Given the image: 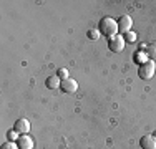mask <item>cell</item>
<instances>
[{"label":"cell","mask_w":156,"mask_h":149,"mask_svg":"<svg viewBox=\"0 0 156 149\" xmlns=\"http://www.w3.org/2000/svg\"><path fill=\"white\" fill-rule=\"evenodd\" d=\"M98 30L100 33H103L105 36H108V38H111V36L118 35V22L113 20L111 17H103L101 20H100V25H98Z\"/></svg>","instance_id":"cell-1"},{"label":"cell","mask_w":156,"mask_h":149,"mask_svg":"<svg viewBox=\"0 0 156 149\" xmlns=\"http://www.w3.org/2000/svg\"><path fill=\"white\" fill-rule=\"evenodd\" d=\"M154 71H156V65H154L153 60H150V61H146L144 65L140 66L138 74H140L141 80H146L148 81V80H151V78L154 76Z\"/></svg>","instance_id":"cell-2"},{"label":"cell","mask_w":156,"mask_h":149,"mask_svg":"<svg viewBox=\"0 0 156 149\" xmlns=\"http://www.w3.org/2000/svg\"><path fill=\"white\" fill-rule=\"evenodd\" d=\"M125 45H126L125 36H121V35H115L108 40V48L113 53H121L125 50Z\"/></svg>","instance_id":"cell-3"},{"label":"cell","mask_w":156,"mask_h":149,"mask_svg":"<svg viewBox=\"0 0 156 149\" xmlns=\"http://www.w3.org/2000/svg\"><path fill=\"white\" fill-rule=\"evenodd\" d=\"M131 27H133V20L128 15H123V17L118 20V32H121L126 35L128 32H131Z\"/></svg>","instance_id":"cell-4"},{"label":"cell","mask_w":156,"mask_h":149,"mask_svg":"<svg viewBox=\"0 0 156 149\" xmlns=\"http://www.w3.org/2000/svg\"><path fill=\"white\" fill-rule=\"evenodd\" d=\"M60 88L63 89V93L72 95V93H75L78 89V83H76V80H73V78H66V80L62 81V86Z\"/></svg>","instance_id":"cell-5"},{"label":"cell","mask_w":156,"mask_h":149,"mask_svg":"<svg viewBox=\"0 0 156 149\" xmlns=\"http://www.w3.org/2000/svg\"><path fill=\"white\" fill-rule=\"evenodd\" d=\"M140 146L143 149H156V137L153 134H146V136L141 137Z\"/></svg>","instance_id":"cell-6"},{"label":"cell","mask_w":156,"mask_h":149,"mask_svg":"<svg viewBox=\"0 0 156 149\" xmlns=\"http://www.w3.org/2000/svg\"><path fill=\"white\" fill-rule=\"evenodd\" d=\"M13 129H15L18 134H28V131H30V121L25 119V118L18 119V121L15 123V128Z\"/></svg>","instance_id":"cell-7"},{"label":"cell","mask_w":156,"mask_h":149,"mask_svg":"<svg viewBox=\"0 0 156 149\" xmlns=\"http://www.w3.org/2000/svg\"><path fill=\"white\" fill-rule=\"evenodd\" d=\"M17 144H18V149H33V139L27 134H22L18 137Z\"/></svg>","instance_id":"cell-8"},{"label":"cell","mask_w":156,"mask_h":149,"mask_svg":"<svg viewBox=\"0 0 156 149\" xmlns=\"http://www.w3.org/2000/svg\"><path fill=\"white\" fill-rule=\"evenodd\" d=\"M45 85H47L48 89H57V88L62 86V80L58 78V74H55V76H48Z\"/></svg>","instance_id":"cell-9"},{"label":"cell","mask_w":156,"mask_h":149,"mask_svg":"<svg viewBox=\"0 0 156 149\" xmlns=\"http://www.w3.org/2000/svg\"><path fill=\"white\" fill-rule=\"evenodd\" d=\"M135 61L138 63V65H144L146 61H150V58H148V53H146V50H140V51H136L135 53Z\"/></svg>","instance_id":"cell-10"},{"label":"cell","mask_w":156,"mask_h":149,"mask_svg":"<svg viewBox=\"0 0 156 149\" xmlns=\"http://www.w3.org/2000/svg\"><path fill=\"white\" fill-rule=\"evenodd\" d=\"M146 53H148V58L156 60V43H150V45H148Z\"/></svg>","instance_id":"cell-11"},{"label":"cell","mask_w":156,"mask_h":149,"mask_svg":"<svg viewBox=\"0 0 156 149\" xmlns=\"http://www.w3.org/2000/svg\"><path fill=\"white\" fill-rule=\"evenodd\" d=\"M22 134H18L15 129H10L9 133H7V137H9V141H18V137H20Z\"/></svg>","instance_id":"cell-12"},{"label":"cell","mask_w":156,"mask_h":149,"mask_svg":"<svg viewBox=\"0 0 156 149\" xmlns=\"http://www.w3.org/2000/svg\"><path fill=\"white\" fill-rule=\"evenodd\" d=\"M125 42L126 43H135L136 42V33L135 32H128L125 35Z\"/></svg>","instance_id":"cell-13"},{"label":"cell","mask_w":156,"mask_h":149,"mask_svg":"<svg viewBox=\"0 0 156 149\" xmlns=\"http://www.w3.org/2000/svg\"><path fill=\"white\" fill-rule=\"evenodd\" d=\"M2 149H18V144L13 143V141H7V143L2 144Z\"/></svg>","instance_id":"cell-14"},{"label":"cell","mask_w":156,"mask_h":149,"mask_svg":"<svg viewBox=\"0 0 156 149\" xmlns=\"http://www.w3.org/2000/svg\"><path fill=\"white\" fill-rule=\"evenodd\" d=\"M100 35H101L100 30H90V32H88V38H91V40H98Z\"/></svg>","instance_id":"cell-15"},{"label":"cell","mask_w":156,"mask_h":149,"mask_svg":"<svg viewBox=\"0 0 156 149\" xmlns=\"http://www.w3.org/2000/svg\"><path fill=\"white\" fill-rule=\"evenodd\" d=\"M58 78L63 81V80H66L68 78V70L66 68H62V70H58Z\"/></svg>","instance_id":"cell-16"},{"label":"cell","mask_w":156,"mask_h":149,"mask_svg":"<svg viewBox=\"0 0 156 149\" xmlns=\"http://www.w3.org/2000/svg\"><path fill=\"white\" fill-rule=\"evenodd\" d=\"M153 136H154V137H156V133H154V134H153Z\"/></svg>","instance_id":"cell-17"}]
</instances>
